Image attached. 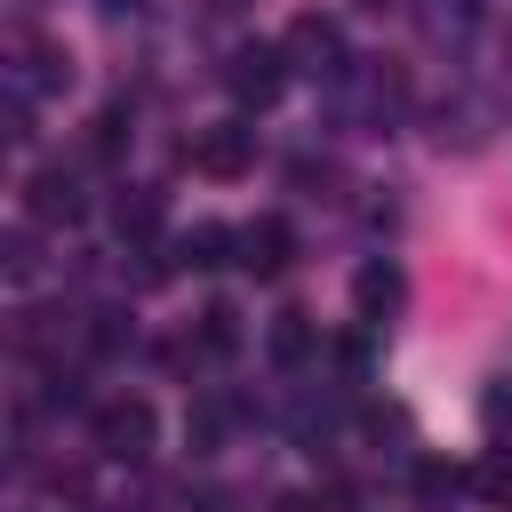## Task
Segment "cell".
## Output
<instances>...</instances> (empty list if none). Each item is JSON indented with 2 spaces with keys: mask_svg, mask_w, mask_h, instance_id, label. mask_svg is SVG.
<instances>
[{
  "mask_svg": "<svg viewBox=\"0 0 512 512\" xmlns=\"http://www.w3.org/2000/svg\"><path fill=\"white\" fill-rule=\"evenodd\" d=\"M88 432H96V456H112V464H144V456H152L160 416H152V400L112 392V400H96V408H88Z\"/></svg>",
  "mask_w": 512,
  "mask_h": 512,
  "instance_id": "1",
  "label": "cell"
},
{
  "mask_svg": "<svg viewBox=\"0 0 512 512\" xmlns=\"http://www.w3.org/2000/svg\"><path fill=\"white\" fill-rule=\"evenodd\" d=\"M288 72H296V64H288V48H280V40H240V48L224 56V88H232L240 104H256V112L288 88Z\"/></svg>",
  "mask_w": 512,
  "mask_h": 512,
  "instance_id": "2",
  "label": "cell"
},
{
  "mask_svg": "<svg viewBox=\"0 0 512 512\" xmlns=\"http://www.w3.org/2000/svg\"><path fill=\"white\" fill-rule=\"evenodd\" d=\"M280 48H288V64H296V72H312V80H336V72H344V24H336V16H320V8H312V16H296V24L280 32Z\"/></svg>",
  "mask_w": 512,
  "mask_h": 512,
  "instance_id": "3",
  "label": "cell"
},
{
  "mask_svg": "<svg viewBox=\"0 0 512 512\" xmlns=\"http://www.w3.org/2000/svg\"><path fill=\"white\" fill-rule=\"evenodd\" d=\"M24 216H32V224H80V216H88V192H80V176H72L64 160L32 168V176H24Z\"/></svg>",
  "mask_w": 512,
  "mask_h": 512,
  "instance_id": "4",
  "label": "cell"
},
{
  "mask_svg": "<svg viewBox=\"0 0 512 512\" xmlns=\"http://www.w3.org/2000/svg\"><path fill=\"white\" fill-rule=\"evenodd\" d=\"M192 168H200V176H216V184L248 176V168H256V128H240V120L200 128V136H192Z\"/></svg>",
  "mask_w": 512,
  "mask_h": 512,
  "instance_id": "5",
  "label": "cell"
},
{
  "mask_svg": "<svg viewBox=\"0 0 512 512\" xmlns=\"http://www.w3.org/2000/svg\"><path fill=\"white\" fill-rule=\"evenodd\" d=\"M288 264H296V224H288V216H256V224H240V272L280 280Z\"/></svg>",
  "mask_w": 512,
  "mask_h": 512,
  "instance_id": "6",
  "label": "cell"
},
{
  "mask_svg": "<svg viewBox=\"0 0 512 512\" xmlns=\"http://www.w3.org/2000/svg\"><path fill=\"white\" fill-rule=\"evenodd\" d=\"M400 304H408V280H400V264H392V256H368V264L352 272V312H360V328H384Z\"/></svg>",
  "mask_w": 512,
  "mask_h": 512,
  "instance_id": "7",
  "label": "cell"
},
{
  "mask_svg": "<svg viewBox=\"0 0 512 512\" xmlns=\"http://www.w3.org/2000/svg\"><path fill=\"white\" fill-rule=\"evenodd\" d=\"M176 264L184 272H224V264H240V232L216 224V216H200V224L176 232Z\"/></svg>",
  "mask_w": 512,
  "mask_h": 512,
  "instance_id": "8",
  "label": "cell"
},
{
  "mask_svg": "<svg viewBox=\"0 0 512 512\" xmlns=\"http://www.w3.org/2000/svg\"><path fill=\"white\" fill-rule=\"evenodd\" d=\"M112 232H120L128 248H152V240H160V192H152V184H128V192L112 200Z\"/></svg>",
  "mask_w": 512,
  "mask_h": 512,
  "instance_id": "9",
  "label": "cell"
},
{
  "mask_svg": "<svg viewBox=\"0 0 512 512\" xmlns=\"http://www.w3.org/2000/svg\"><path fill=\"white\" fill-rule=\"evenodd\" d=\"M312 352H320L312 312H272V360H280V368H304Z\"/></svg>",
  "mask_w": 512,
  "mask_h": 512,
  "instance_id": "10",
  "label": "cell"
},
{
  "mask_svg": "<svg viewBox=\"0 0 512 512\" xmlns=\"http://www.w3.org/2000/svg\"><path fill=\"white\" fill-rule=\"evenodd\" d=\"M192 352H200V360H232V352H240V312H232V304H208L200 328H192Z\"/></svg>",
  "mask_w": 512,
  "mask_h": 512,
  "instance_id": "11",
  "label": "cell"
},
{
  "mask_svg": "<svg viewBox=\"0 0 512 512\" xmlns=\"http://www.w3.org/2000/svg\"><path fill=\"white\" fill-rule=\"evenodd\" d=\"M120 144H128V104H104V112L88 120V152H96V160H120Z\"/></svg>",
  "mask_w": 512,
  "mask_h": 512,
  "instance_id": "12",
  "label": "cell"
},
{
  "mask_svg": "<svg viewBox=\"0 0 512 512\" xmlns=\"http://www.w3.org/2000/svg\"><path fill=\"white\" fill-rule=\"evenodd\" d=\"M472 488L496 496V504H512V448H488V456L472 464Z\"/></svg>",
  "mask_w": 512,
  "mask_h": 512,
  "instance_id": "13",
  "label": "cell"
},
{
  "mask_svg": "<svg viewBox=\"0 0 512 512\" xmlns=\"http://www.w3.org/2000/svg\"><path fill=\"white\" fill-rule=\"evenodd\" d=\"M0 256H8V280H32V272H40V256H32V224H16Z\"/></svg>",
  "mask_w": 512,
  "mask_h": 512,
  "instance_id": "14",
  "label": "cell"
},
{
  "mask_svg": "<svg viewBox=\"0 0 512 512\" xmlns=\"http://www.w3.org/2000/svg\"><path fill=\"white\" fill-rule=\"evenodd\" d=\"M120 344H128L120 312H88V352H120Z\"/></svg>",
  "mask_w": 512,
  "mask_h": 512,
  "instance_id": "15",
  "label": "cell"
},
{
  "mask_svg": "<svg viewBox=\"0 0 512 512\" xmlns=\"http://www.w3.org/2000/svg\"><path fill=\"white\" fill-rule=\"evenodd\" d=\"M8 136L32 144V96H24V88H8Z\"/></svg>",
  "mask_w": 512,
  "mask_h": 512,
  "instance_id": "16",
  "label": "cell"
},
{
  "mask_svg": "<svg viewBox=\"0 0 512 512\" xmlns=\"http://www.w3.org/2000/svg\"><path fill=\"white\" fill-rule=\"evenodd\" d=\"M416 488L440 504V496H456V472H448V464H416Z\"/></svg>",
  "mask_w": 512,
  "mask_h": 512,
  "instance_id": "17",
  "label": "cell"
},
{
  "mask_svg": "<svg viewBox=\"0 0 512 512\" xmlns=\"http://www.w3.org/2000/svg\"><path fill=\"white\" fill-rule=\"evenodd\" d=\"M272 512H320V496H304V488H288V496H272Z\"/></svg>",
  "mask_w": 512,
  "mask_h": 512,
  "instance_id": "18",
  "label": "cell"
},
{
  "mask_svg": "<svg viewBox=\"0 0 512 512\" xmlns=\"http://www.w3.org/2000/svg\"><path fill=\"white\" fill-rule=\"evenodd\" d=\"M200 512H232V496L224 488H200Z\"/></svg>",
  "mask_w": 512,
  "mask_h": 512,
  "instance_id": "19",
  "label": "cell"
},
{
  "mask_svg": "<svg viewBox=\"0 0 512 512\" xmlns=\"http://www.w3.org/2000/svg\"><path fill=\"white\" fill-rule=\"evenodd\" d=\"M152 0H104V16H144Z\"/></svg>",
  "mask_w": 512,
  "mask_h": 512,
  "instance_id": "20",
  "label": "cell"
},
{
  "mask_svg": "<svg viewBox=\"0 0 512 512\" xmlns=\"http://www.w3.org/2000/svg\"><path fill=\"white\" fill-rule=\"evenodd\" d=\"M208 8H216V16H232V8H248V0H208Z\"/></svg>",
  "mask_w": 512,
  "mask_h": 512,
  "instance_id": "21",
  "label": "cell"
},
{
  "mask_svg": "<svg viewBox=\"0 0 512 512\" xmlns=\"http://www.w3.org/2000/svg\"><path fill=\"white\" fill-rule=\"evenodd\" d=\"M368 8H400V0H368Z\"/></svg>",
  "mask_w": 512,
  "mask_h": 512,
  "instance_id": "22",
  "label": "cell"
}]
</instances>
